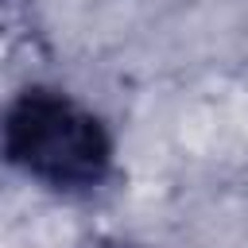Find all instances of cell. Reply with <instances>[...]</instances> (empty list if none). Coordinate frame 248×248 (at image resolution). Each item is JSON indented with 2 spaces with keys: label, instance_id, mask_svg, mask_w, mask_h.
I'll return each mask as SVG.
<instances>
[{
  "label": "cell",
  "instance_id": "cell-1",
  "mask_svg": "<svg viewBox=\"0 0 248 248\" xmlns=\"http://www.w3.org/2000/svg\"><path fill=\"white\" fill-rule=\"evenodd\" d=\"M8 163L58 194H89L112 170L105 124L58 89H27L4 116Z\"/></svg>",
  "mask_w": 248,
  "mask_h": 248
}]
</instances>
